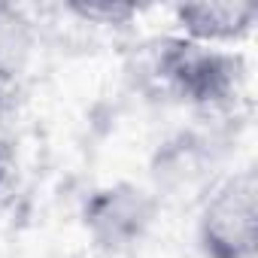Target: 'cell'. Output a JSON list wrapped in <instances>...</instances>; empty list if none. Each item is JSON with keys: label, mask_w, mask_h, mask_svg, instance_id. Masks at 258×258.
<instances>
[{"label": "cell", "mask_w": 258, "mask_h": 258, "mask_svg": "<svg viewBox=\"0 0 258 258\" xmlns=\"http://www.w3.org/2000/svg\"><path fill=\"white\" fill-rule=\"evenodd\" d=\"M179 22L198 43H219V40H237L243 37L258 10L252 4H191L179 7Z\"/></svg>", "instance_id": "3957f363"}, {"label": "cell", "mask_w": 258, "mask_h": 258, "mask_svg": "<svg viewBox=\"0 0 258 258\" xmlns=\"http://www.w3.org/2000/svg\"><path fill=\"white\" fill-rule=\"evenodd\" d=\"M88 222L97 240L118 246V243L140 237L143 225L149 222V207H146V198L134 188H112L91 201Z\"/></svg>", "instance_id": "7a4b0ae2"}, {"label": "cell", "mask_w": 258, "mask_h": 258, "mask_svg": "<svg viewBox=\"0 0 258 258\" xmlns=\"http://www.w3.org/2000/svg\"><path fill=\"white\" fill-rule=\"evenodd\" d=\"M258 240V185L243 170L225 179L201 213V243L207 258H252Z\"/></svg>", "instance_id": "6da1fadb"}, {"label": "cell", "mask_w": 258, "mask_h": 258, "mask_svg": "<svg viewBox=\"0 0 258 258\" xmlns=\"http://www.w3.org/2000/svg\"><path fill=\"white\" fill-rule=\"evenodd\" d=\"M31 43L34 37L28 19L13 7H0V82L13 79L25 67L31 55Z\"/></svg>", "instance_id": "277c9868"}]
</instances>
